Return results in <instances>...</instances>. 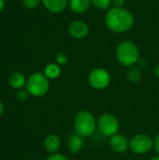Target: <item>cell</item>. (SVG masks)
<instances>
[{"label": "cell", "instance_id": "cell-19", "mask_svg": "<svg viewBox=\"0 0 159 160\" xmlns=\"http://www.w3.org/2000/svg\"><path fill=\"white\" fill-rule=\"evenodd\" d=\"M28 95H29V93L27 90H19L16 94V98L20 101H24L25 99H27Z\"/></svg>", "mask_w": 159, "mask_h": 160}, {"label": "cell", "instance_id": "cell-1", "mask_svg": "<svg viewBox=\"0 0 159 160\" xmlns=\"http://www.w3.org/2000/svg\"><path fill=\"white\" fill-rule=\"evenodd\" d=\"M105 22L111 31L124 33L132 28L134 24V17L127 9L114 7L107 12Z\"/></svg>", "mask_w": 159, "mask_h": 160}, {"label": "cell", "instance_id": "cell-24", "mask_svg": "<svg viewBox=\"0 0 159 160\" xmlns=\"http://www.w3.org/2000/svg\"><path fill=\"white\" fill-rule=\"evenodd\" d=\"M137 64H138L139 67H141V68H145V67L147 66V61H146L145 59H139V61H138Z\"/></svg>", "mask_w": 159, "mask_h": 160}, {"label": "cell", "instance_id": "cell-12", "mask_svg": "<svg viewBox=\"0 0 159 160\" xmlns=\"http://www.w3.org/2000/svg\"><path fill=\"white\" fill-rule=\"evenodd\" d=\"M44 7L51 12L53 13H59L63 11L67 5V0H42Z\"/></svg>", "mask_w": 159, "mask_h": 160}, {"label": "cell", "instance_id": "cell-28", "mask_svg": "<svg viewBox=\"0 0 159 160\" xmlns=\"http://www.w3.org/2000/svg\"><path fill=\"white\" fill-rule=\"evenodd\" d=\"M151 160H159V156H158V155H157V157L153 158H152V159H151Z\"/></svg>", "mask_w": 159, "mask_h": 160}, {"label": "cell", "instance_id": "cell-21", "mask_svg": "<svg viewBox=\"0 0 159 160\" xmlns=\"http://www.w3.org/2000/svg\"><path fill=\"white\" fill-rule=\"evenodd\" d=\"M56 61L59 65H66L67 62V57L65 53L63 52H59L56 55Z\"/></svg>", "mask_w": 159, "mask_h": 160}, {"label": "cell", "instance_id": "cell-13", "mask_svg": "<svg viewBox=\"0 0 159 160\" xmlns=\"http://www.w3.org/2000/svg\"><path fill=\"white\" fill-rule=\"evenodd\" d=\"M91 0H70L69 7L75 13H83L89 8Z\"/></svg>", "mask_w": 159, "mask_h": 160}, {"label": "cell", "instance_id": "cell-20", "mask_svg": "<svg viewBox=\"0 0 159 160\" xmlns=\"http://www.w3.org/2000/svg\"><path fill=\"white\" fill-rule=\"evenodd\" d=\"M45 160H69L66 156L62 155V154H52L51 156H49Z\"/></svg>", "mask_w": 159, "mask_h": 160}, {"label": "cell", "instance_id": "cell-11", "mask_svg": "<svg viewBox=\"0 0 159 160\" xmlns=\"http://www.w3.org/2000/svg\"><path fill=\"white\" fill-rule=\"evenodd\" d=\"M44 146L46 148V150L51 153V154H55L60 146H61V141L60 138L55 135V134H50L45 138L44 141Z\"/></svg>", "mask_w": 159, "mask_h": 160}, {"label": "cell", "instance_id": "cell-27", "mask_svg": "<svg viewBox=\"0 0 159 160\" xmlns=\"http://www.w3.org/2000/svg\"><path fill=\"white\" fill-rule=\"evenodd\" d=\"M4 6H5V2H4V0H0V12L3 10Z\"/></svg>", "mask_w": 159, "mask_h": 160}, {"label": "cell", "instance_id": "cell-18", "mask_svg": "<svg viewBox=\"0 0 159 160\" xmlns=\"http://www.w3.org/2000/svg\"><path fill=\"white\" fill-rule=\"evenodd\" d=\"M23 6L28 9H34L37 7L39 0H23Z\"/></svg>", "mask_w": 159, "mask_h": 160}, {"label": "cell", "instance_id": "cell-5", "mask_svg": "<svg viewBox=\"0 0 159 160\" xmlns=\"http://www.w3.org/2000/svg\"><path fill=\"white\" fill-rule=\"evenodd\" d=\"M97 128L99 131L107 137H112L118 133L120 123L118 119L110 112L102 113L97 120Z\"/></svg>", "mask_w": 159, "mask_h": 160}, {"label": "cell", "instance_id": "cell-4", "mask_svg": "<svg viewBox=\"0 0 159 160\" xmlns=\"http://www.w3.org/2000/svg\"><path fill=\"white\" fill-rule=\"evenodd\" d=\"M50 88L49 79L40 72L33 73L27 80L26 90L34 97L45 96Z\"/></svg>", "mask_w": 159, "mask_h": 160}, {"label": "cell", "instance_id": "cell-22", "mask_svg": "<svg viewBox=\"0 0 159 160\" xmlns=\"http://www.w3.org/2000/svg\"><path fill=\"white\" fill-rule=\"evenodd\" d=\"M154 148H155L156 152L157 153V155L159 156V134L154 140Z\"/></svg>", "mask_w": 159, "mask_h": 160}, {"label": "cell", "instance_id": "cell-9", "mask_svg": "<svg viewBox=\"0 0 159 160\" xmlns=\"http://www.w3.org/2000/svg\"><path fill=\"white\" fill-rule=\"evenodd\" d=\"M68 31L72 38L76 39H81L85 38L88 34V25L83 21L77 20L70 23Z\"/></svg>", "mask_w": 159, "mask_h": 160}, {"label": "cell", "instance_id": "cell-8", "mask_svg": "<svg viewBox=\"0 0 159 160\" xmlns=\"http://www.w3.org/2000/svg\"><path fill=\"white\" fill-rule=\"evenodd\" d=\"M110 146L116 153H125L129 148V141L122 134H115L110 138Z\"/></svg>", "mask_w": 159, "mask_h": 160}, {"label": "cell", "instance_id": "cell-10", "mask_svg": "<svg viewBox=\"0 0 159 160\" xmlns=\"http://www.w3.org/2000/svg\"><path fill=\"white\" fill-rule=\"evenodd\" d=\"M84 145V138L77 134L76 132L71 134L67 140V148L72 154L80 153Z\"/></svg>", "mask_w": 159, "mask_h": 160}, {"label": "cell", "instance_id": "cell-17", "mask_svg": "<svg viewBox=\"0 0 159 160\" xmlns=\"http://www.w3.org/2000/svg\"><path fill=\"white\" fill-rule=\"evenodd\" d=\"M91 2L99 9H108L112 5V0H91Z\"/></svg>", "mask_w": 159, "mask_h": 160}, {"label": "cell", "instance_id": "cell-6", "mask_svg": "<svg viewBox=\"0 0 159 160\" xmlns=\"http://www.w3.org/2000/svg\"><path fill=\"white\" fill-rule=\"evenodd\" d=\"M154 147V141L146 134H138L129 140V149L136 155L149 153Z\"/></svg>", "mask_w": 159, "mask_h": 160}, {"label": "cell", "instance_id": "cell-2", "mask_svg": "<svg viewBox=\"0 0 159 160\" xmlns=\"http://www.w3.org/2000/svg\"><path fill=\"white\" fill-rule=\"evenodd\" d=\"M73 124L75 132L83 138L94 134L97 128V121L96 120L95 115L87 110L78 112L74 117Z\"/></svg>", "mask_w": 159, "mask_h": 160}, {"label": "cell", "instance_id": "cell-23", "mask_svg": "<svg viewBox=\"0 0 159 160\" xmlns=\"http://www.w3.org/2000/svg\"><path fill=\"white\" fill-rule=\"evenodd\" d=\"M112 1H113V4L115 5V7L122 8L125 5V3H126L127 0H112Z\"/></svg>", "mask_w": 159, "mask_h": 160}, {"label": "cell", "instance_id": "cell-7", "mask_svg": "<svg viewBox=\"0 0 159 160\" xmlns=\"http://www.w3.org/2000/svg\"><path fill=\"white\" fill-rule=\"evenodd\" d=\"M88 82L92 88L96 90H103L109 86L111 82V75L105 68H97L89 73Z\"/></svg>", "mask_w": 159, "mask_h": 160}, {"label": "cell", "instance_id": "cell-25", "mask_svg": "<svg viewBox=\"0 0 159 160\" xmlns=\"http://www.w3.org/2000/svg\"><path fill=\"white\" fill-rule=\"evenodd\" d=\"M155 75H156V77L159 78V65H157V66L155 68Z\"/></svg>", "mask_w": 159, "mask_h": 160}, {"label": "cell", "instance_id": "cell-14", "mask_svg": "<svg viewBox=\"0 0 159 160\" xmlns=\"http://www.w3.org/2000/svg\"><path fill=\"white\" fill-rule=\"evenodd\" d=\"M8 82L12 88L21 89L25 84L26 82H25V77L23 76V74H22L20 72H15L9 77Z\"/></svg>", "mask_w": 159, "mask_h": 160}, {"label": "cell", "instance_id": "cell-16", "mask_svg": "<svg viewBox=\"0 0 159 160\" xmlns=\"http://www.w3.org/2000/svg\"><path fill=\"white\" fill-rule=\"evenodd\" d=\"M127 78L130 82H138L142 79V71L139 67L132 66L129 67L127 72Z\"/></svg>", "mask_w": 159, "mask_h": 160}, {"label": "cell", "instance_id": "cell-3", "mask_svg": "<svg viewBox=\"0 0 159 160\" xmlns=\"http://www.w3.org/2000/svg\"><path fill=\"white\" fill-rule=\"evenodd\" d=\"M116 57L118 62L124 67L135 66L140 59L138 47L132 41H123L116 49Z\"/></svg>", "mask_w": 159, "mask_h": 160}, {"label": "cell", "instance_id": "cell-26", "mask_svg": "<svg viewBox=\"0 0 159 160\" xmlns=\"http://www.w3.org/2000/svg\"><path fill=\"white\" fill-rule=\"evenodd\" d=\"M3 112H4V105L1 102V100H0V116L3 114Z\"/></svg>", "mask_w": 159, "mask_h": 160}, {"label": "cell", "instance_id": "cell-15", "mask_svg": "<svg viewBox=\"0 0 159 160\" xmlns=\"http://www.w3.org/2000/svg\"><path fill=\"white\" fill-rule=\"evenodd\" d=\"M61 74V68L58 65L56 64H49L46 66L44 69V75L48 79H56L60 76Z\"/></svg>", "mask_w": 159, "mask_h": 160}]
</instances>
